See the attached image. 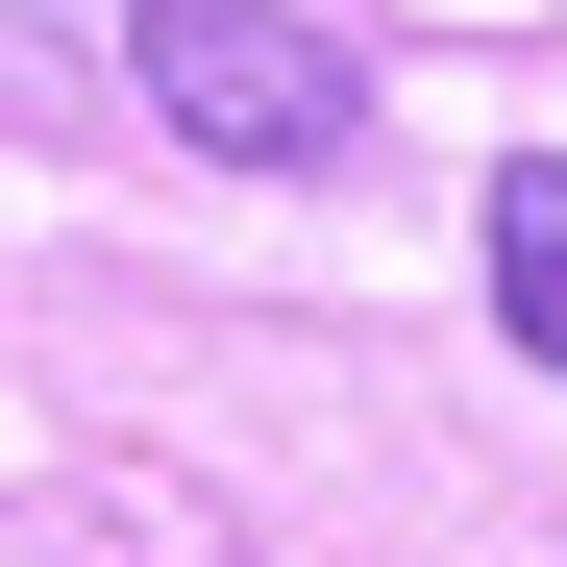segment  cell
<instances>
[{
    "mask_svg": "<svg viewBox=\"0 0 567 567\" xmlns=\"http://www.w3.org/2000/svg\"><path fill=\"white\" fill-rule=\"evenodd\" d=\"M124 74H148V124L223 148V173H346L370 148V50L297 25V0H124Z\"/></svg>",
    "mask_w": 567,
    "mask_h": 567,
    "instance_id": "6da1fadb",
    "label": "cell"
},
{
    "mask_svg": "<svg viewBox=\"0 0 567 567\" xmlns=\"http://www.w3.org/2000/svg\"><path fill=\"white\" fill-rule=\"evenodd\" d=\"M468 247H494V321H518V370H567V148H518Z\"/></svg>",
    "mask_w": 567,
    "mask_h": 567,
    "instance_id": "7a4b0ae2",
    "label": "cell"
}]
</instances>
